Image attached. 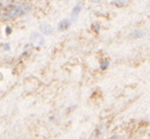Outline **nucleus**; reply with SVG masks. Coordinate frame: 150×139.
I'll return each instance as SVG.
<instances>
[{
    "label": "nucleus",
    "instance_id": "obj_1",
    "mask_svg": "<svg viewBox=\"0 0 150 139\" xmlns=\"http://www.w3.org/2000/svg\"><path fill=\"white\" fill-rule=\"evenodd\" d=\"M26 4L23 5H13L11 8H8L6 10V13H4V19L5 20H11L13 17H18V15H21L23 13H26L27 11L30 10V7L26 8Z\"/></svg>",
    "mask_w": 150,
    "mask_h": 139
},
{
    "label": "nucleus",
    "instance_id": "obj_2",
    "mask_svg": "<svg viewBox=\"0 0 150 139\" xmlns=\"http://www.w3.org/2000/svg\"><path fill=\"white\" fill-rule=\"evenodd\" d=\"M31 42L36 46V47H39V46H42L44 43L43 37L40 35L39 33H33L31 35Z\"/></svg>",
    "mask_w": 150,
    "mask_h": 139
},
{
    "label": "nucleus",
    "instance_id": "obj_3",
    "mask_svg": "<svg viewBox=\"0 0 150 139\" xmlns=\"http://www.w3.org/2000/svg\"><path fill=\"white\" fill-rule=\"evenodd\" d=\"M80 11H81V5H80V4L75 5V6L73 7L72 11H71V21H72V22L76 21V20H77V17H78V15H79Z\"/></svg>",
    "mask_w": 150,
    "mask_h": 139
},
{
    "label": "nucleus",
    "instance_id": "obj_4",
    "mask_svg": "<svg viewBox=\"0 0 150 139\" xmlns=\"http://www.w3.org/2000/svg\"><path fill=\"white\" fill-rule=\"evenodd\" d=\"M40 31L42 32V34L44 35H50L52 33V27L50 24L43 23L40 25Z\"/></svg>",
    "mask_w": 150,
    "mask_h": 139
},
{
    "label": "nucleus",
    "instance_id": "obj_5",
    "mask_svg": "<svg viewBox=\"0 0 150 139\" xmlns=\"http://www.w3.org/2000/svg\"><path fill=\"white\" fill-rule=\"evenodd\" d=\"M69 26H70V21H69L68 19H64V20H62L60 23H59L58 30H59V31H61V32L66 31V30L69 28Z\"/></svg>",
    "mask_w": 150,
    "mask_h": 139
},
{
    "label": "nucleus",
    "instance_id": "obj_6",
    "mask_svg": "<svg viewBox=\"0 0 150 139\" xmlns=\"http://www.w3.org/2000/svg\"><path fill=\"white\" fill-rule=\"evenodd\" d=\"M145 35H146V33L143 30H136V31H134L133 33L129 35V37L133 38V39H139V38L144 37Z\"/></svg>",
    "mask_w": 150,
    "mask_h": 139
},
{
    "label": "nucleus",
    "instance_id": "obj_7",
    "mask_svg": "<svg viewBox=\"0 0 150 139\" xmlns=\"http://www.w3.org/2000/svg\"><path fill=\"white\" fill-rule=\"evenodd\" d=\"M109 64H110L109 60H103V61L101 62V68H102V70H106L109 66Z\"/></svg>",
    "mask_w": 150,
    "mask_h": 139
},
{
    "label": "nucleus",
    "instance_id": "obj_8",
    "mask_svg": "<svg viewBox=\"0 0 150 139\" xmlns=\"http://www.w3.org/2000/svg\"><path fill=\"white\" fill-rule=\"evenodd\" d=\"M93 29L95 30V32H99V30H100V26H99V25H94V26H93Z\"/></svg>",
    "mask_w": 150,
    "mask_h": 139
},
{
    "label": "nucleus",
    "instance_id": "obj_9",
    "mask_svg": "<svg viewBox=\"0 0 150 139\" xmlns=\"http://www.w3.org/2000/svg\"><path fill=\"white\" fill-rule=\"evenodd\" d=\"M9 49V45L7 44V45H4V50H8Z\"/></svg>",
    "mask_w": 150,
    "mask_h": 139
},
{
    "label": "nucleus",
    "instance_id": "obj_10",
    "mask_svg": "<svg viewBox=\"0 0 150 139\" xmlns=\"http://www.w3.org/2000/svg\"><path fill=\"white\" fill-rule=\"evenodd\" d=\"M6 33H7V34L11 33V28H6Z\"/></svg>",
    "mask_w": 150,
    "mask_h": 139
},
{
    "label": "nucleus",
    "instance_id": "obj_11",
    "mask_svg": "<svg viewBox=\"0 0 150 139\" xmlns=\"http://www.w3.org/2000/svg\"><path fill=\"white\" fill-rule=\"evenodd\" d=\"M92 1H94V2H99V1H101V0H92Z\"/></svg>",
    "mask_w": 150,
    "mask_h": 139
}]
</instances>
